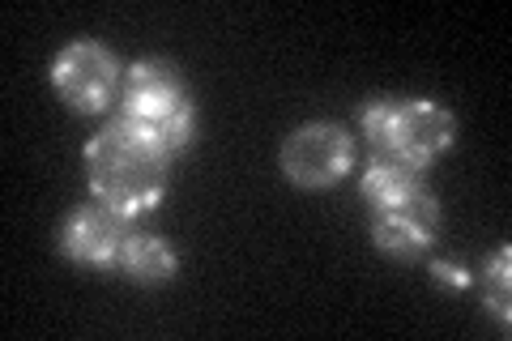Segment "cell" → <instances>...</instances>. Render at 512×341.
Segmentation results:
<instances>
[{
  "mask_svg": "<svg viewBox=\"0 0 512 341\" xmlns=\"http://www.w3.org/2000/svg\"><path fill=\"white\" fill-rule=\"evenodd\" d=\"M86 171L94 197L124 218L154 209L167 188V154H158L124 116L86 145Z\"/></svg>",
  "mask_w": 512,
  "mask_h": 341,
  "instance_id": "obj_1",
  "label": "cell"
},
{
  "mask_svg": "<svg viewBox=\"0 0 512 341\" xmlns=\"http://www.w3.org/2000/svg\"><path fill=\"white\" fill-rule=\"evenodd\" d=\"M120 116L146 137L158 154L184 150L192 137V111L184 103L180 77L158 60H141L124 81V111Z\"/></svg>",
  "mask_w": 512,
  "mask_h": 341,
  "instance_id": "obj_2",
  "label": "cell"
},
{
  "mask_svg": "<svg viewBox=\"0 0 512 341\" xmlns=\"http://www.w3.org/2000/svg\"><path fill=\"white\" fill-rule=\"evenodd\" d=\"M363 133L376 150L397 154L419 167L423 158H436L453 141V120L436 103L410 99V103H372L363 111Z\"/></svg>",
  "mask_w": 512,
  "mask_h": 341,
  "instance_id": "obj_3",
  "label": "cell"
},
{
  "mask_svg": "<svg viewBox=\"0 0 512 341\" xmlns=\"http://www.w3.org/2000/svg\"><path fill=\"white\" fill-rule=\"evenodd\" d=\"M282 162H286V175H291L295 184H308V188L333 184L350 167V137L342 128L312 124L286 141Z\"/></svg>",
  "mask_w": 512,
  "mask_h": 341,
  "instance_id": "obj_4",
  "label": "cell"
},
{
  "mask_svg": "<svg viewBox=\"0 0 512 341\" xmlns=\"http://www.w3.org/2000/svg\"><path fill=\"white\" fill-rule=\"evenodd\" d=\"M52 81L77 111H99L111 99V86H116V60L94 43H73L56 60Z\"/></svg>",
  "mask_w": 512,
  "mask_h": 341,
  "instance_id": "obj_5",
  "label": "cell"
},
{
  "mask_svg": "<svg viewBox=\"0 0 512 341\" xmlns=\"http://www.w3.org/2000/svg\"><path fill=\"white\" fill-rule=\"evenodd\" d=\"M436 218V201L423 188L402 201L376 205V243L393 256H419L436 235Z\"/></svg>",
  "mask_w": 512,
  "mask_h": 341,
  "instance_id": "obj_6",
  "label": "cell"
},
{
  "mask_svg": "<svg viewBox=\"0 0 512 341\" xmlns=\"http://www.w3.org/2000/svg\"><path fill=\"white\" fill-rule=\"evenodd\" d=\"M124 214L116 209H82L69 231H64V252L82 265H111L120 261L124 243H128V231H124Z\"/></svg>",
  "mask_w": 512,
  "mask_h": 341,
  "instance_id": "obj_7",
  "label": "cell"
},
{
  "mask_svg": "<svg viewBox=\"0 0 512 341\" xmlns=\"http://www.w3.org/2000/svg\"><path fill=\"white\" fill-rule=\"evenodd\" d=\"M419 167L406 158H397V154H384L376 150V158L367 162V171H363V197L372 201V205H389V201H402L410 197V192H419Z\"/></svg>",
  "mask_w": 512,
  "mask_h": 341,
  "instance_id": "obj_8",
  "label": "cell"
},
{
  "mask_svg": "<svg viewBox=\"0 0 512 341\" xmlns=\"http://www.w3.org/2000/svg\"><path fill=\"white\" fill-rule=\"evenodd\" d=\"M120 261H124V269L133 273L137 282H167L171 273H175L171 248H167L163 239H154V235H128Z\"/></svg>",
  "mask_w": 512,
  "mask_h": 341,
  "instance_id": "obj_9",
  "label": "cell"
},
{
  "mask_svg": "<svg viewBox=\"0 0 512 341\" xmlns=\"http://www.w3.org/2000/svg\"><path fill=\"white\" fill-rule=\"evenodd\" d=\"M487 299H491V312L508 320V252H500L487 269Z\"/></svg>",
  "mask_w": 512,
  "mask_h": 341,
  "instance_id": "obj_10",
  "label": "cell"
},
{
  "mask_svg": "<svg viewBox=\"0 0 512 341\" xmlns=\"http://www.w3.org/2000/svg\"><path fill=\"white\" fill-rule=\"evenodd\" d=\"M436 273H440V282H448V286H466V282H470L466 269H457V265H448V261H440Z\"/></svg>",
  "mask_w": 512,
  "mask_h": 341,
  "instance_id": "obj_11",
  "label": "cell"
}]
</instances>
